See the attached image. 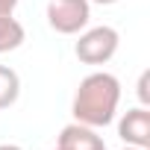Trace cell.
Here are the masks:
<instances>
[{
	"instance_id": "1",
	"label": "cell",
	"mask_w": 150,
	"mask_h": 150,
	"mask_svg": "<svg viewBox=\"0 0 150 150\" xmlns=\"http://www.w3.org/2000/svg\"><path fill=\"white\" fill-rule=\"evenodd\" d=\"M118 103H121V83L115 74L109 71H94L77 86L71 112L74 121H80L86 127H109L118 115Z\"/></svg>"
},
{
	"instance_id": "2",
	"label": "cell",
	"mask_w": 150,
	"mask_h": 150,
	"mask_svg": "<svg viewBox=\"0 0 150 150\" xmlns=\"http://www.w3.org/2000/svg\"><path fill=\"white\" fill-rule=\"evenodd\" d=\"M118 44H121V35L115 27H91V30H83L77 44H74V53L83 65H106L115 53H118Z\"/></svg>"
},
{
	"instance_id": "3",
	"label": "cell",
	"mask_w": 150,
	"mask_h": 150,
	"mask_svg": "<svg viewBox=\"0 0 150 150\" xmlns=\"http://www.w3.org/2000/svg\"><path fill=\"white\" fill-rule=\"evenodd\" d=\"M91 21L88 0H47V24L59 35H77Z\"/></svg>"
},
{
	"instance_id": "4",
	"label": "cell",
	"mask_w": 150,
	"mask_h": 150,
	"mask_svg": "<svg viewBox=\"0 0 150 150\" xmlns=\"http://www.w3.org/2000/svg\"><path fill=\"white\" fill-rule=\"evenodd\" d=\"M118 135H121L124 144L150 147V109H147V106L127 109L124 118L118 121Z\"/></svg>"
},
{
	"instance_id": "5",
	"label": "cell",
	"mask_w": 150,
	"mask_h": 150,
	"mask_svg": "<svg viewBox=\"0 0 150 150\" xmlns=\"http://www.w3.org/2000/svg\"><path fill=\"white\" fill-rule=\"evenodd\" d=\"M56 150H106V141H103V135H97L94 127L74 121V124L62 127V132L56 138Z\"/></svg>"
},
{
	"instance_id": "6",
	"label": "cell",
	"mask_w": 150,
	"mask_h": 150,
	"mask_svg": "<svg viewBox=\"0 0 150 150\" xmlns=\"http://www.w3.org/2000/svg\"><path fill=\"white\" fill-rule=\"evenodd\" d=\"M27 38V30L24 24L15 18V15H3L0 18V53H12L24 44Z\"/></svg>"
},
{
	"instance_id": "7",
	"label": "cell",
	"mask_w": 150,
	"mask_h": 150,
	"mask_svg": "<svg viewBox=\"0 0 150 150\" xmlns=\"http://www.w3.org/2000/svg\"><path fill=\"white\" fill-rule=\"evenodd\" d=\"M21 97V77L9 65H0V109L15 106Z\"/></svg>"
},
{
	"instance_id": "8",
	"label": "cell",
	"mask_w": 150,
	"mask_h": 150,
	"mask_svg": "<svg viewBox=\"0 0 150 150\" xmlns=\"http://www.w3.org/2000/svg\"><path fill=\"white\" fill-rule=\"evenodd\" d=\"M150 71H144L141 77H138V100H141V106H147L150 103Z\"/></svg>"
},
{
	"instance_id": "9",
	"label": "cell",
	"mask_w": 150,
	"mask_h": 150,
	"mask_svg": "<svg viewBox=\"0 0 150 150\" xmlns=\"http://www.w3.org/2000/svg\"><path fill=\"white\" fill-rule=\"evenodd\" d=\"M15 6H18V0H0V18L3 15H15Z\"/></svg>"
},
{
	"instance_id": "10",
	"label": "cell",
	"mask_w": 150,
	"mask_h": 150,
	"mask_svg": "<svg viewBox=\"0 0 150 150\" xmlns=\"http://www.w3.org/2000/svg\"><path fill=\"white\" fill-rule=\"evenodd\" d=\"M88 3H97V6H112V3H118V0H88Z\"/></svg>"
},
{
	"instance_id": "11",
	"label": "cell",
	"mask_w": 150,
	"mask_h": 150,
	"mask_svg": "<svg viewBox=\"0 0 150 150\" xmlns=\"http://www.w3.org/2000/svg\"><path fill=\"white\" fill-rule=\"evenodd\" d=\"M0 150H24V147H18V144H0Z\"/></svg>"
},
{
	"instance_id": "12",
	"label": "cell",
	"mask_w": 150,
	"mask_h": 150,
	"mask_svg": "<svg viewBox=\"0 0 150 150\" xmlns=\"http://www.w3.org/2000/svg\"><path fill=\"white\" fill-rule=\"evenodd\" d=\"M121 150H147V147H132V144H127V147H121Z\"/></svg>"
}]
</instances>
